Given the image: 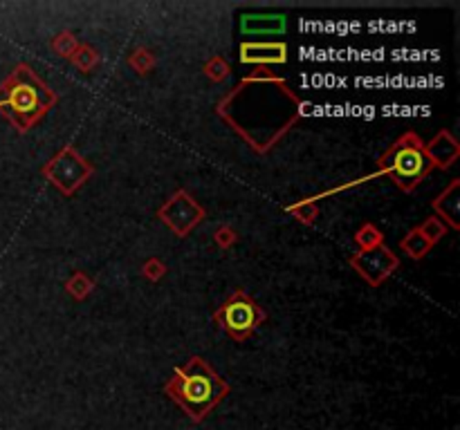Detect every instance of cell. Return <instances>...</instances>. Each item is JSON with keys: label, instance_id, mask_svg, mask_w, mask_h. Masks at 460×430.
I'll return each instance as SVG.
<instances>
[{"label": "cell", "instance_id": "cell-1", "mask_svg": "<svg viewBox=\"0 0 460 430\" xmlns=\"http://www.w3.org/2000/svg\"><path fill=\"white\" fill-rule=\"evenodd\" d=\"M164 392L187 412L191 421L200 424L229 394V383H225L200 357H191L184 365L175 367L173 377L166 381Z\"/></svg>", "mask_w": 460, "mask_h": 430}, {"label": "cell", "instance_id": "cell-2", "mask_svg": "<svg viewBox=\"0 0 460 430\" xmlns=\"http://www.w3.org/2000/svg\"><path fill=\"white\" fill-rule=\"evenodd\" d=\"M56 103V95L29 65H19L0 85V112L9 117L19 130L32 128Z\"/></svg>", "mask_w": 460, "mask_h": 430}, {"label": "cell", "instance_id": "cell-3", "mask_svg": "<svg viewBox=\"0 0 460 430\" xmlns=\"http://www.w3.org/2000/svg\"><path fill=\"white\" fill-rule=\"evenodd\" d=\"M377 175H389L402 191H413L434 171L424 144L416 132H407L397 140L384 155L377 159Z\"/></svg>", "mask_w": 460, "mask_h": 430}, {"label": "cell", "instance_id": "cell-4", "mask_svg": "<svg viewBox=\"0 0 460 430\" xmlns=\"http://www.w3.org/2000/svg\"><path fill=\"white\" fill-rule=\"evenodd\" d=\"M218 325L232 336L234 341L250 339L252 332L265 320V312L256 305V300L245 294V291H234L229 296L220 310L213 314Z\"/></svg>", "mask_w": 460, "mask_h": 430}, {"label": "cell", "instance_id": "cell-5", "mask_svg": "<svg viewBox=\"0 0 460 430\" xmlns=\"http://www.w3.org/2000/svg\"><path fill=\"white\" fill-rule=\"evenodd\" d=\"M43 175L48 177L61 193L72 195L92 175V166L72 146H66L48 162V166H43Z\"/></svg>", "mask_w": 460, "mask_h": 430}, {"label": "cell", "instance_id": "cell-6", "mask_svg": "<svg viewBox=\"0 0 460 430\" xmlns=\"http://www.w3.org/2000/svg\"><path fill=\"white\" fill-rule=\"evenodd\" d=\"M352 269H357L362 278H366L373 287H379L389 276L400 267V258H397L384 242L371 249H362L350 258Z\"/></svg>", "mask_w": 460, "mask_h": 430}, {"label": "cell", "instance_id": "cell-7", "mask_svg": "<svg viewBox=\"0 0 460 430\" xmlns=\"http://www.w3.org/2000/svg\"><path fill=\"white\" fill-rule=\"evenodd\" d=\"M158 215L168 229H173L180 238H184L205 218V211L187 191H178L166 199V204L160 209Z\"/></svg>", "mask_w": 460, "mask_h": 430}, {"label": "cell", "instance_id": "cell-8", "mask_svg": "<svg viewBox=\"0 0 460 430\" xmlns=\"http://www.w3.org/2000/svg\"><path fill=\"white\" fill-rule=\"evenodd\" d=\"M285 61H287L285 43H242L240 45V63L270 65V63H285Z\"/></svg>", "mask_w": 460, "mask_h": 430}, {"label": "cell", "instance_id": "cell-9", "mask_svg": "<svg viewBox=\"0 0 460 430\" xmlns=\"http://www.w3.org/2000/svg\"><path fill=\"white\" fill-rule=\"evenodd\" d=\"M424 152L434 168H449L460 157V144L449 130H440L434 140L424 146Z\"/></svg>", "mask_w": 460, "mask_h": 430}, {"label": "cell", "instance_id": "cell-10", "mask_svg": "<svg viewBox=\"0 0 460 430\" xmlns=\"http://www.w3.org/2000/svg\"><path fill=\"white\" fill-rule=\"evenodd\" d=\"M245 34H281L285 29L283 14H245L240 19Z\"/></svg>", "mask_w": 460, "mask_h": 430}, {"label": "cell", "instance_id": "cell-11", "mask_svg": "<svg viewBox=\"0 0 460 430\" xmlns=\"http://www.w3.org/2000/svg\"><path fill=\"white\" fill-rule=\"evenodd\" d=\"M460 182L454 179L447 191H442L436 199H434V209L438 211L440 220L444 222L447 220L451 229H458L460 222H458V213H460Z\"/></svg>", "mask_w": 460, "mask_h": 430}, {"label": "cell", "instance_id": "cell-12", "mask_svg": "<svg viewBox=\"0 0 460 430\" xmlns=\"http://www.w3.org/2000/svg\"><path fill=\"white\" fill-rule=\"evenodd\" d=\"M400 247H402L411 258L420 260V258H424L429 251H431L434 244L429 242V240L420 234V229H411V231L407 234V238H402Z\"/></svg>", "mask_w": 460, "mask_h": 430}, {"label": "cell", "instance_id": "cell-13", "mask_svg": "<svg viewBox=\"0 0 460 430\" xmlns=\"http://www.w3.org/2000/svg\"><path fill=\"white\" fill-rule=\"evenodd\" d=\"M418 229H420V234H422L429 242H431V244H436L440 238L447 236V224H444V222L438 218V215H431V218L424 220Z\"/></svg>", "mask_w": 460, "mask_h": 430}, {"label": "cell", "instance_id": "cell-14", "mask_svg": "<svg viewBox=\"0 0 460 430\" xmlns=\"http://www.w3.org/2000/svg\"><path fill=\"white\" fill-rule=\"evenodd\" d=\"M382 231L375 226V224H364L359 231L355 234V242H357V247L359 251L362 249H371V247H377V244H382Z\"/></svg>", "mask_w": 460, "mask_h": 430}, {"label": "cell", "instance_id": "cell-15", "mask_svg": "<svg viewBox=\"0 0 460 430\" xmlns=\"http://www.w3.org/2000/svg\"><path fill=\"white\" fill-rule=\"evenodd\" d=\"M68 291H70L74 298H83V296H88L90 291H92V280L88 278V276H83L81 271H76L72 276V280L68 283Z\"/></svg>", "mask_w": 460, "mask_h": 430}, {"label": "cell", "instance_id": "cell-16", "mask_svg": "<svg viewBox=\"0 0 460 430\" xmlns=\"http://www.w3.org/2000/svg\"><path fill=\"white\" fill-rule=\"evenodd\" d=\"M76 52H79V54H72V56H70V58L74 61V65H76V68H81V70H90L92 65L97 63V54L92 52L90 48H79Z\"/></svg>", "mask_w": 460, "mask_h": 430}, {"label": "cell", "instance_id": "cell-17", "mask_svg": "<svg viewBox=\"0 0 460 430\" xmlns=\"http://www.w3.org/2000/svg\"><path fill=\"white\" fill-rule=\"evenodd\" d=\"M52 48L61 54V56H72V52L76 50V41L72 38V34H58L52 43Z\"/></svg>", "mask_w": 460, "mask_h": 430}, {"label": "cell", "instance_id": "cell-18", "mask_svg": "<svg viewBox=\"0 0 460 430\" xmlns=\"http://www.w3.org/2000/svg\"><path fill=\"white\" fill-rule=\"evenodd\" d=\"M205 70H207V76H211L213 81H220V79H225V76L229 74V65L225 63V61H223L220 56H216L213 61H209Z\"/></svg>", "mask_w": 460, "mask_h": 430}, {"label": "cell", "instance_id": "cell-19", "mask_svg": "<svg viewBox=\"0 0 460 430\" xmlns=\"http://www.w3.org/2000/svg\"><path fill=\"white\" fill-rule=\"evenodd\" d=\"M164 271H166V267L160 263L158 258H155V260H148V263L144 265V273L148 276L150 280H158V278H162Z\"/></svg>", "mask_w": 460, "mask_h": 430}, {"label": "cell", "instance_id": "cell-20", "mask_svg": "<svg viewBox=\"0 0 460 430\" xmlns=\"http://www.w3.org/2000/svg\"><path fill=\"white\" fill-rule=\"evenodd\" d=\"M131 63L140 72H146L150 68V63H153V56H148V52L140 50V52H135V56L131 58Z\"/></svg>", "mask_w": 460, "mask_h": 430}, {"label": "cell", "instance_id": "cell-21", "mask_svg": "<svg viewBox=\"0 0 460 430\" xmlns=\"http://www.w3.org/2000/svg\"><path fill=\"white\" fill-rule=\"evenodd\" d=\"M290 211H292V213H299V215H301V213H305L303 218H301V220H305V222H312V218L317 215V211L312 209V204H310V202H303V204H299V206H292ZM299 215H297V218H299Z\"/></svg>", "mask_w": 460, "mask_h": 430}]
</instances>
